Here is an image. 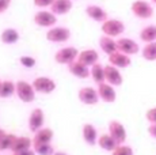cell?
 Segmentation results:
<instances>
[{"label": "cell", "instance_id": "cell-1", "mask_svg": "<svg viewBox=\"0 0 156 155\" xmlns=\"http://www.w3.org/2000/svg\"><path fill=\"white\" fill-rule=\"evenodd\" d=\"M130 11L136 18L143 20L151 19L155 14L152 4L149 2H147V0H134L130 4Z\"/></svg>", "mask_w": 156, "mask_h": 155}, {"label": "cell", "instance_id": "cell-2", "mask_svg": "<svg viewBox=\"0 0 156 155\" xmlns=\"http://www.w3.org/2000/svg\"><path fill=\"white\" fill-rule=\"evenodd\" d=\"M101 30L103 33V35H107V37H119V35L124 34L125 31V23L119 19H115V18H109L107 20H105L101 26Z\"/></svg>", "mask_w": 156, "mask_h": 155}, {"label": "cell", "instance_id": "cell-3", "mask_svg": "<svg viewBox=\"0 0 156 155\" xmlns=\"http://www.w3.org/2000/svg\"><path fill=\"white\" fill-rule=\"evenodd\" d=\"M77 56H79V50L73 46H67L58 49L55 53V61L57 64H64V65H69L71 63L77 60Z\"/></svg>", "mask_w": 156, "mask_h": 155}, {"label": "cell", "instance_id": "cell-4", "mask_svg": "<svg viewBox=\"0 0 156 155\" xmlns=\"http://www.w3.org/2000/svg\"><path fill=\"white\" fill-rule=\"evenodd\" d=\"M69 38H71V30L68 27L55 26V27L49 29V30L46 31V40L53 44L67 42Z\"/></svg>", "mask_w": 156, "mask_h": 155}, {"label": "cell", "instance_id": "cell-5", "mask_svg": "<svg viewBox=\"0 0 156 155\" xmlns=\"http://www.w3.org/2000/svg\"><path fill=\"white\" fill-rule=\"evenodd\" d=\"M35 93L33 85H30L26 80H19L16 82V95L22 102L25 103H30L35 99Z\"/></svg>", "mask_w": 156, "mask_h": 155}, {"label": "cell", "instance_id": "cell-6", "mask_svg": "<svg viewBox=\"0 0 156 155\" xmlns=\"http://www.w3.org/2000/svg\"><path fill=\"white\" fill-rule=\"evenodd\" d=\"M34 23L40 27H48L52 29L56 26L57 23V15L53 14L52 11H46V10H41L38 13L34 14V18H33Z\"/></svg>", "mask_w": 156, "mask_h": 155}, {"label": "cell", "instance_id": "cell-7", "mask_svg": "<svg viewBox=\"0 0 156 155\" xmlns=\"http://www.w3.org/2000/svg\"><path fill=\"white\" fill-rule=\"evenodd\" d=\"M33 87L37 93L40 94H50L56 90L57 85L56 82L52 79V78H48V76H38L33 80Z\"/></svg>", "mask_w": 156, "mask_h": 155}, {"label": "cell", "instance_id": "cell-8", "mask_svg": "<svg viewBox=\"0 0 156 155\" xmlns=\"http://www.w3.org/2000/svg\"><path fill=\"white\" fill-rule=\"evenodd\" d=\"M109 133L118 144H125L128 135H126V129H125L122 123H119L117 120H112L109 123Z\"/></svg>", "mask_w": 156, "mask_h": 155}, {"label": "cell", "instance_id": "cell-9", "mask_svg": "<svg viewBox=\"0 0 156 155\" xmlns=\"http://www.w3.org/2000/svg\"><path fill=\"white\" fill-rule=\"evenodd\" d=\"M117 45H118V50L128 56H134L140 52V45L139 42H136L132 38L122 37L117 40Z\"/></svg>", "mask_w": 156, "mask_h": 155}, {"label": "cell", "instance_id": "cell-10", "mask_svg": "<svg viewBox=\"0 0 156 155\" xmlns=\"http://www.w3.org/2000/svg\"><path fill=\"white\" fill-rule=\"evenodd\" d=\"M105 79L109 85L114 86V87H118L124 83V76H122L119 68L114 67L112 64H107L105 67Z\"/></svg>", "mask_w": 156, "mask_h": 155}, {"label": "cell", "instance_id": "cell-11", "mask_svg": "<svg viewBox=\"0 0 156 155\" xmlns=\"http://www.w3.org/2000/svg\"><path fill=\"white\" fill-rule=\"evenodd\" d=\"M77 97H79V101L84 105L92 106L97 105L98 101H99V94H98V90H95L94 87H82L77 93Z\"/></svg>", "mask_w": 156, "mask_h": 155}, {"label": "cell", "instance_id": "cell-12", "mask_svg": "<svg viewBox=\"0 0 156 155\" xmlns=\"http://www.w3.org/2000/svg\"><path fill=\"white\" fill-rule=\"evenodd\" d=\"M98 94H99V99H102L106 103H113L117 99V93L114 86L109 85L107 82H103L101 85H98Z\"/></svg>", "mask_w": 156, "mask_h": 155}, {"label": "cell", "instance_id": "cell-13", "mask_svg": "<svg viewBox=\"0 0 156 155\" xmlns=\"http://www.w3.org/2000/svg\"><path fill=\"white\" fill-rule=\"evenodd\" d=\"M86 15L90 18L91 20L98 23H103L105 20L109 19L107 11L105 8H102L101 5H95V4H90L86 7Z\"/></svg>", "mask_w": 156, "mask_h": 155}, {"label": "cell", "instance_id": "cell-14", "mask_svg": "<svg viewBox=\"0 0 156 155\" xmlns=\"http://www.w3.org/2000/svg\"><path fill=\"white\" fill-rule=\"evenodd\" d=\"M44 123H45V113L42 109L40 108H35L30 113V117H29V128L30 131L33 132H38L40 129H42L44 127Z\"/></svg>", "mask_w": 156, "mask_h": 155}, {"label": "cell", "instance_id": "cell-15", "mask_svg": "<svg viewBox=\"0 0 156 155\" xmlns=\"http://www.w3.org/2000/svg\"><path fill=\"white\" fill-rule=\"evenodd\" d=\"M68 71H69L71 75H73L75 78H79V79H87L88 76H91V70L90 67L82 64L80 61H73L68 65Z\"/></svg>", "mask_w": 156, "mask_h": 155}, {"label": "cell", "instance_id": "cell-16", "mask_svg": "<svg viewBox=\"0 0 156 155\" xmlns=\"http://www.w3.org/2000/svg\"><path fill=\"white\" fill-rule=\"evenodd\" d=\"M109 64L119 68V70H124V68H128L132 64V59H130V56L125 55V53L118 50V52L109 56Z\"/></svg>", "mask_w": 156, "mask_h": 155}, {"label": "cell", "instance_id": "cell-17", "mask_svg": "<svg viewBox=\"0 0 156 155\" xmlns=\"http://www.w3.org/2000/svg\"><path fill=\"white\" fill-rule=\"evenodd\" d=\"M98 60H99V53L95 49H84L82 52H79V56H77V61H80L82 64H84L90 68L94 64H97Z\"/></svg>", "mask_w": 156, "mask_h": 155}, {"label": "cell", "instance_id": "cell-18", "mask_svg": "<svg viewBox=\"0 0 156 155\" xmlns=\"http://www.w3.org/2000/svg\"><path fill=\"white\" fill-rule=\"evenodd\" d=\"M82 136H83V140H84L88 146L98 144V139H99V136H98L97 128H95L92 124L87 123V124L83 125L82 127Z\"/></svg>", "mask_w": 156, "mask_h": 155}, {"label": "cell", "instance_id": "cell-19", "mask_svg": "<svg viewBox=\"0 0 156 155\" xmlns=\"http://www.w3.org/2000/svg\"><path fill=\"white\" fill-rule=\"evenodd\" d=\"M99 48L102 49V52H105L107 56L118 52L117 41L112 37H107V35H102V37L99 38Z\"/></svg>", "mask_w": 156, "mask_h": 155}, {"label": "cell", "instance_id": "cell-20", "mask_svg": "<svg viewBox=\"0 0 156 155\" xmlns=\"http://www.w3.org/2000/svg\"><path fill=\"white\" fill-rule=\"evenodd\" d=\"M72 7H73L72 0H55V3L50 7V11L56 15H67L72 10Z\"/></svg>", "mask_w": 156, "mask_h": 155}, {"label": "cell", "instance_id": "cell-21", "mask_svg": "<svg viewBox=\"0 0 156 155\" xmlns=\"http://www.w3.org/2000/svg\"><path fill=\"white\" fill-rule=\"evenodd\" d=\"M19 38H20L19 31L14 27L4 29L2 31V34H0V41L3 44H5V45H14V44H16L19 41Z\"/></svg>", "mask_w": 156, "mask_h": 155}, {"label": "cell", "instance_id": "cell-22", "mask_svg": "<svg viewBox=\"0 0 156 155\" xmlns=\"http://www.w3.org/2000/svg\"><path fill=\"white\" fill-rule=\"evenodd\" d=\"M33 146V140L27 138V136H18L16 140H15L12 148H11V151H12L14 154H19L22 153V151H26L29 150V148H31Z\"/></svg>", "mask_w": 156, "mask_h": 155}, {"label": "cell", "instance_id": "cell-23", "mask_svg": "<svg viewBox=\"0 0 156 155\" xmlns=\"http://www.w3.org/2000/svg\"><path fill=\"white\" fill-rule=\"evenodd\" d=\"M139 37L144 44H149L156 41V25H148L145 27H143L139 33Z\"/></svg>", "mask_w": 156, "mask_h": 155}, {"label": "cell", "instance_id": "cell-24", "mask_svg": "<svg viewBox=\"0 0 156 155\" xmlns=\"http://www.w3.org/2000/svg\"><path fill=\"white\" fill-rule=\"evenodd\" d=\"M98 146L102 148V150L105 151H109V153H112L114 148L118 146V143L115 142L110 133H103V135L99 136V139H98Z\"/></svg>", "mask_w": 156, "mask_h": 155}, {"label": "cell", "instance_id": "cell-25", "mask_svg": "<svg viewBox=\"0 0 156 155\" xmlns=\"http://www.w3.org/2000/svg\"><path fill=\"white\" fill-rule=\"evenodd\" d=\"M16 94V83L12 80H2L0 85V98H10Z\"/></svg>", "mask_w": 156, "mask_h": 155}, {"label": "cell", "instance_id": "cell-26", "mask_svg": "<svg viewBox=\"0 0 156 155\" xmlns=\"http://www.w3.org/2000/svg\"><path fill=\"white\" fill-rule=\"evenodd\" d=\"M53 136H55V133L50 128H42L38 132H35L33 143H52Z\"/></svg>", "mask_w": 156, "mask_h": 155}, {"label": "cell", "instance_id": "cell-27", "mask_svg": "<svg viewBox=\"0 0 156 155\" xmlns=\"http://www.w3.org/2000/svg\"><path fill=\"white\" fill-rule=\"evenodd\" d=\"M91 78L92 80H94L97 85H101V83L106 82V79H105V67L99 63H97V64H94L91 68Z\"/></svg>", "mask_w": 156, "mask_h": 155}, {"label": "cell", "instance_id": "cell-28", "mask_svg": "<svg viewBox=\"0 0 156 155\" xmlns=\"http://www.w3.org/2000/svg\"><path fill=\"white\" fill-rule=\"evenodd\" d=\"M141 56L147 61H156V41L145 44L141 49Z\"/></svg>", "mask_w": 156, "mask_h": 155}, {"label": "cell", "instance_id": "cell-29", "mask_svg": "<svg viewBox=\"0 0 156 155\" xmlns=\"http://www.w3.org/2000/svg\"><path fill=\"white\" fill-rule=\"evenodd\" d=\"M33 150L37 155H53L55 150L50 143H33Z\"/></svg>", "mask_w": 156, "mask_h": 155}, {"label": "cell", "instance_id": "cell-30", "mask_svg": "<svg viewBox=\"0 0 156 155\" xmlns=\"http://www.w3.org/2000/svg\"><path fill=\"white\" fill-rule=\"evenodd\" d=\"M18 136L14 133H5L2 139H0V151H5V150H11Z\"/></svg>", "mask_w": 156, "mask_h": 155}, {"label": "cell", "instance_id": "cell-31", "mask_svg": "<svg viewBox=\"0 0 156 155\" xmlns=\"http://www.w3.org/2000/svg\"><path fill=\"white\" fill-rule=\"evenodd\" d=\"M112 155H134L133 148L128 144H118L112 151Z\"/></svg>", "mask_w": 156, "mask_h": 155}, {"label": "cell", "instance_id": "cell-32", "mask_svg": "<svg viewBox=\"0 0 156 155\" xmlns=\"http://www.w3.org/2000/svg\"><path fill=\"white\" fill-rule=\"evenodd\" d=\"M19 63H20V65L25 68H33V67H35V64H37V60H35L33 56L25 55V56H20L19 57Z\"/></svg>", "mask_w": 156, "mask_h": 155}, {"label": "cell", "instance_id": "cell-33", "mask_svg": "<svg viewBox=\"0 0 156 155\" xmlns=\"http://www.w3.org/2000/svg\"><path fill=\"white\" fill-rule=\"evenodd\" d=\"M145 118L149 124H156V106L147 110L145 113Z\"/></svg>", "mask_w": 156, "mask_h": 155}, {"label": "cell", "instance_id": "cell-34", "mask_svg": "<svg viewBox=\"0 0 156 155\" xmlns=\"http://www.w3.org/2000/svg\"><path fill=\"white\" fill-rule=\"evenodd\" d=\"M33 3L38 8H46V7H52L55 0H33Z\"/></svg>", "mask_w": 156, "mask_h": 155}, {"label": "cell", "instance_id": "cell-35", "mask_svg": "<svg viewBox=\"0 0 156 155\" xmlns=\"http://www.w3.org/2000/svg\"><path fill=\"white\" fill-rule=\"evenodd\" d=\"M11 3H12V0H0V15L4 14L10 8Z\"/></svg>", "mask_w": 156, "mask_h": 155}, {"label": "cell", "instance_id": "cell-36", "mask_svg": "<svg viewBox=\"0 0 156 155\" xmlns=\"http://www.w3.org/2000/svg\"><path fill=\"white\" fill-rule=\"evenodd\" d=\"M148 133H149V136H152L154 139H156V124H149Z\"/></svg>", "mask_w": 156, "mask_h": 155}, {"label": "cell", "instance_id": "cell-37", "mask_svg": "<svg viewBox=\"0 0 156 155\" xmlns=\"http://www.w3.org/2000/svg\"><path fill=\"white\" fill-rule=\"evenodd\" d=\"M16 155H37V153H35L34 150H31V148H29V150H26V151H22V153L16 154Z\"/></svg>", "mask_w": 156, "mask_h": 155}, {"label": "cell", "instance_id": "cell-38", "mask_svg": "<svg viewBox=\"0 0 156 155\" xmlns=\"http://www.w3.org/2000/svg\"><path fill=\"white\" fill-rule=\"evenodd\" d=\"M5 133H7V132H5V131H4V129H2V128H0V139H2V138H3V136H4V135H5Z\"/></svg>", "mask_w": 156, "mask_h": 155}, {"label": "cell", "instance_id": "cell-39", "mask_svg": "<svg viewBox=\"0 0 156 155\" xmlns=\"http://www.w3.org/2000/svg\"><path fill=\"white\" fill-rule=\"evenodd\" d=\"M53 155H68L67 153H62V151H57V153H55Z\"/></svg>", "mask_w": 156, "mask_h": 155}, {"label": "cell", "instance_id": "cell-40", "mask_svg": "<svg viewBox=\"0 0 156 155\" xmlns=\"http://www.w3.org/2000/svg\"><path fill=\"white\" fill-rule=\"evenodd\" d=\"M151 2H152V3H154V4H156V0H151Z\"/></svg>", "mask_w": 156, "mask_h": 155}, {"label": "cell", "instance_id": "cell-41", "mask_svg": "<svg viewBox=\"0 0 156 155\" xmlns=\"http://www.w3.org/2000/svg\"><path fill=\"white\" fill-rule=\"evenodd\" d=\"M0 85H2V80H0Z\"/></svg>", "mask_w": 156, "mask_h": 155}, {"label": "cell", "instance_id": "cell-42", "mask_svg": "<svg viewBox=\"0 0 156 155\" xmlns=\"http://www.w3.org/2000/svg\"><path fill=\"white\" fill-rule=\"evenodd\" d=\"M14 155H16V154H14Z\"/></svg>", "mask_w": 156, "mask_h": 155}]
</instances>
